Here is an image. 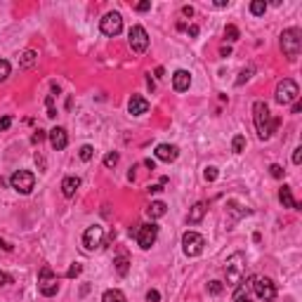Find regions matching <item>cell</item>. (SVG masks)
I'll list each match as a JSON object with an SVG mask.
<instances>
[{"label": "cell", "mask_w": 302, "mask_h": 302, "mask_svg": "<svg viewBox=\"0 0 302 302\" xmlns=\"http://www.w3.org/2000/svg\"><path fill=\"white\" fill-rule=\"evenodd\" d=\"M253 120H255V130H257V137L260 139H269L272 137V132L279 128V118H272V114H269V106L264 104V102H255L253 104Z\"/></svg>", "instance_id": "1"}, {"label": "cell", "mask_w": 302, "mask_h": 302, "mask_svg": "<svg viewBox=\"0 0 302 302\" xmlns=\"http://www.w3.org/2000/svg\"><path fill=\"white\" fill-rule=\"evenodd\" d=\"M224 274H227V286H232V288H236L238 283H243V274H246V257H243V253H234L227 260Z\"/></svg>", "instance_id": "2"}, {"label": "cell", "mask_w": 302, "mask_h": 302, "mask_svg": "<svg viewBox=\"0 0 302 302\" xmlns=\"http://www.w3.org/2000/svg\"><path fill=\"white\" fill-rule=\"evenodd\" d=\"M281 50L288 57V62H295L302 50V31L300 28H286L281 33Z\"/></svg>", "instance_id": "3"}, {"label": "cell", "mask_w": 302, "mask_h": 302, "mask_svg": "<svg viewBox=\"0 0 302 302\" xmlns=\"http://www.w3.org/2000/svg\"><path fill=\"white\" fill-rule=\"evenodd\" d=\"M274 99L281 106H288V104H293V102H298V99H300V88H298V83L290 78H283L276 85Z\"/></svg>", "instance_id": "4"}, {"label": "cell", "mask_w": 302, "mask_h": 302, "mask_svg": "<svg viewBox=\"0 0 302 302\" xmlns=\"http://www.w3.org/2000/svg\"><path fill=\"white\" fill-rule=\"evenodd\" d=\"M38 290H40V295H45V298H52V295H57V290H59L57 274L52 272V267H50V264H43V267H40Z\"/></svg>", "instance_id": "5"}, {"label": "cell", "mask_w": 302, "mask_h": 302, "mask_svg": "<svg viewBox=\"0 0 302 302\" xmlns=\"http://www.w3.org/2000/svg\"><path fill=\"white\" fill-rule=\"evenodd\" d=\"M10 184H12V189L17 191V194H31L33 191V186H36V175L31 170H17L10 177Z\"/></svg>", "instance_id": "6"}, {"label": "cell", "mask_w": 302, "mask_h": 302, "mask_svg": "<svg viewBox=\"0 0 302 302\" xmlns=\"http://www.w3.org/2000/svg\"><path fill=\"white\" fill-rule=\"evenodd\" d=\"M203 246H206V238L196 234V232H184L182 234V250L186 257H198L203 253Z\"/></svg>", "instance_id": "7"}, {"label": "cell", "mask_w": 302, "mask_h": 302, "mask_svg": "<svg viewBox=\"0 0 302 302\" xmlns=\"http://www.w3.org/2000/svg\"><path fill=\"white\" fill-rule=\"evenodd\" d=\"M253 290H255V295L264 302H272L276 298V286L272 279H267V276H253Z\"/></svg>", "instance_id": "8"}, {"label": "cell", "mask_w": 302, "mask_h": 302, "mask_svg": "<svg viewBox=\"0 0 302 302\" xmlns=\"http://www.w3.org/2000/svg\"><path fill=\"white\" fill-rule=\"evenodd\" d=\"M135 238H137L139 248H142V250H149L151 246H154V243H156V238H158V227L154 222L139 224V227H137V234H135Z\"/></svg>", "instance_id": "9"}, {"label": "cell", "mask_w": 302, "mask_h": 302, "mask_svg": "<svg viewBox=\"0 0 302 302\" xmlns=\"http://www.w3.org/2000/svg\"><path fill=\"white\" fill-rule=\"evenodd\" d=\"M128 38H130V47L135 54H144L149 50V33L144 26H132Z\"/></svg>", "instance_id": "10"}, {"label": "cell", "mask_w": 302, "mask_h": 302, "mask_svg": "<svg viewBox=\"0 0 302 302\" xmlns=\"http://www.w3.org/2000/svg\"><path fill=\"white\" fill-rule=\"evenodd\" d=\"M99 28H102V33L104 36H118L120 31H123V17L118 12H106L104 19L99 22Z\"/></svg>", "instance_id": "11"}, {"label": "cell", "mask_w": 302, "mask_h": 302, "mask_svg": "<svg viewBox=\"0 0 302 302\" xmlns=\"http://www.w3.org/2000/svg\"><path fill=\"white\" fill-rule=\"evenodd\" d=\"M102 243H104V227H99V224L88 227L85 234H83V246L88 250H97Z\"/></svg>", "instance_id": "12"}, {"label": "cell", "mask_w": 302, "mask_h": 302, "mask_svg": "<svg viewBox=\"0 0 302 302\" xmlns=\"http://www.w3.org/2000/svg\"><path fill=\"white\" fill-rule=\"evenodd\" d=\"M47 135H50V144H52L54 151H64L66 144H69V135H66L64 128H59V125H57V128H52Z\"/></svg>", "instance_id": "13"}, {"label": "cell", "mask_w": 302, "mask_h": 302, "mask_svg": "<svg viewBox=\"0 0 302 302\" xmlns=\"http://www.w3.org/2000/svg\"><path fill=\"white\" fill-rule=\"evenodd\" d=\"M154 154H156L158 161H163V163H172V161H177V156H180V149H177L175 144H158Z\"/></svg>", "instance_id": "14"}, {"label": "cell", "mask_w": 302, "mask_h": 302, "mask_svg": "<svg viewBox=\"0 0 302 302\" xmlns=\"http://www.w3.org/2000/svg\"><path fill=\"white\" fill-rule=\"evenodd\" d=\"M189 85H191V73H189V71L180 69V71L172 73V88H175L177 92H186L189 90Z\"/></svg>", "instance_id": "15"}, {"label": "cell", "mask_w": 302, "mask_h": 302, "mask_svg": "<svg viewBox=\"0 0 302 302\" xmlns=\"http://www.w3.org/2000/svg\"><path fill=\"white\" fill-rule=\"evenodd\" d=\"M128 111H130L132 116H144L146 111H149V102H146L144 97H139V94H132L130 102H128Z\"/></svg>", "instance_id": "16"}, {"label": "cell", "mask_w": 302, "mask_h": 302, "mask_svg": "<svg viewBox=\"0 0 302 302\" xmlns=\"http://www.w3.org/2000/svg\"><path fill=\"white\" fill-rule=\"evenodd\" d=\"M279 201L283 203V208H293V210H302V203H298L295 198H293V191H290V186H281L279 189Z\"/></svg>", "instance_id": "17"}, {"label": "cell", "mask_w": 302, "mask_h": 302, "mask_svg": "<svg viewBox=\"0 0 302 302\" xmlns=\"http://www.w3.org/2000/svg\"><path fill=\"white\" fill-rule=\"evenodd\" d=\"M78 186H80L78 177L69 175V177H64V180H62V194H64L66 198H73V196H76V191H78Z\"/></svg>", "instance_id": "18"}, {"label": "cell", "mask_w": 302, "mask_h": 302, "mask_svg": "<svg viewBox=\"0 0 302 302\" xmlns=\"http://www.w3.org/2000/svg\"><path fill=\"white\" fill-rule=\"evenodd\" d=\"M206 212H208V203H206V201L194 203V208H191V212H189V224H198L203 217H206Z\"/></svg>", "instance_id": "19"}, {"label": "cell", "mask_w": 302, "mask_h": 302, "mask_svg": "<svg viewBox=\"0 0 302 302\" xmlns=\"http://www.w3.org/2000/svg\"><path fill=\"white\" fill-rule=\"evenodd\" d=\"M38 64V52L36 50H24L19 54V66L22 69H31V66Z\"/></svg>", "instance_id": "20"}, {"label": "cell", "mask_w": 302, "mask_h": 302, "mask_svg": "<svg viewBox=\"0 0 302 302\" xmlns=\"http://www.w3.org/2000/svg\"><path fill=\"white\" fill-rule=\"evenodd\" d=\"M168 212V206L163 203V201H154L149 208H146V215L151 217V220H158V217H163Z\"/></svg>", "instance_id": "21"}, {"label": "cell", "mask_w": 302, "mask_h": 302, "mask_svg": "<svg viewBox=\"0 0 302 302\" xmlns=\"http://www.w3.org/2000/svg\"><path fill=\"white\" fill-rule=\"evenodd\" d=\"M114 264H116V272H118L120 276H128V272H130V260H128V255H118V257L114 260Z\"/></svg>", "instance_id": "22"}, {"label": "cell", "mask_w": 302, "mask_h": 302, "mask_svg": "<svg viewBox=\"0 0 302 302\" xmlns=\"http://www.w3.org/2000/svg\"><path fill=\"white\" fill-rule=\"evenodd\" d=\"M102 302H128V300H125V295H123L118 288H111V290H104Z\"/></svg>", "instance_id": "23"}, {"label": "cell", "mask_w": 302, "mask_h": 302, "mask_svg": "<svg viewBox=\"0 0 302 302\" xmlns=\"http://www.w3.org/2000/svg\"><path fill=\"white\" fill-rule=\"evenodd\" d=\"M264 12H267V2L264 0H253L250 2V14L253 17H262Z\"/></svg>", "instance_id": "24"}, {"label": "cell", "mask_w": 302, "mask_h": 302, "mask_svg": "<svg viewBox=\"0 0 302 302\" xmlns=\"http://www.w3.org/2000/svg\"><path fill=\"white\" fill-rule=\"evenodd\" d=\"M224 38L229 40V43H234V40L241 38V33H238V28L234 26V24H227V26H224Z\"/></svg>", "instance_id": "25"}, {"label": "cell", "mask_w": 302, "mask_h": 302, "mask_svg": "<svg viewBox=\"0 0 302 302\" xmlns=\"http://www.w3.org/2000/svg\"><path fill=\"white\" fill-rule=\"evenodd\" d=\"M10 73H12V66L7 59H0V83H5V80L10 78Z\"/></svg>", "instance_id": "26"}, {"label": "cell", "mask_w": 302, "mask_h": 302, "mask_svg": "<svg viewBox=\"0 0 302 302\" xmlns=\"http://www.w3.org/2000/svg\"><path fill=\"white\" fill-rule=\"evenodd\" d=\"M232 149H234V154H243V149H246V137H243V135H236V137L232 139Z\"/></svg>", "instance_id": "27"}, {"label": "cell", "mask_w": 302, "mask_h": 302, "mask_svg": "<svg viewBox=\"0 0 302 302\" xmlns=\"http://www.w3.org/2000/svg\"><path fill=\"white\" fill-rule=\"evenodd\" d=\"M78 156L80 161H92V156H94V149H92L90 144H85V146H80V151H78Z\"/></svg>", "instance_id": "28"}, {"label": "cell", "mask_w": 302, "mask_h": 302, "mask_svg": "<svg viewBox=\"0 0 302 302\" xmlns=\"http://www.w3.org/2000/svg\"><path fill=\"white\" fill-rule=\"evenodd\" d=\"M229 212H232L234 217H243V215H250L248 208H243V210H241V206H236V203H229Z\"/></svg>", "instance_id": "29"}, {"label": "cell", "mask_w": 302, "mask_h": 302, "mask_svg": "<svg viewBox=\"0 0 302 302\" xmlns=\"http://www.w3.org/2000/svg\"><path fill=\"white\" fill-rule=\"evenodd\" d=\"M118 154H116V151H109V154H106L104 156V165L106 168H114V165H116V163H118Z\"/></svg>", "instance_id": "30"}, {"label": "cell", "mask_w": 302, "mask_h": 302, "mask_svg": "<svg viewBox=\"0 0 302 302\" xmlns=\"http://www.w3.org/2000/svg\"><path fill=\"white\" fill-rule=\"evenodd\" d=\"M45 106H47V116H50V118H54V116H57V109H54V97H52V94H47V97H45Z\"/></svg>", "instance_id": "31"}, {"label": "cell", "mask_w": 302, "mask_h": 302, "mask_svg": "<svg viewBox=\"0 0 302 302\" xmlns=\"http://www.w3.org/2000/svg\"><path fill=\"white\" fill-rule=\"evenodd\" d=\"M217 175H220V172H217V168H215V165H208V168L203 170V177H206L208 182H215V180H217Z\"/></svg>", "instance_id": "32"}, {"label": "cell", "mask_w": 302, "mask_h": 302, "mask_svg": "<svg viewBox=\"0 0 302 302\" xmlns=\"http://www.w3.org/2000/svg\"><path fill=\"white\" fill-rule=\"evenodd\" d=\"M222 281H210V283H208V293H210V295H220V293H222Z\"/></svg>", "instance_id": "33"}, {"label": "cell", "mask_w": 302, "mask_h": 302, "mask_svg": "<svg viewBox=\"0 0 302 302\" xmlns=\"http://www.w3.org/2000/svg\"><path fill=\"white\" fill-rule=\"evenodd\" d=\"M80 272H83V267H80L78 262H73L69 269H66V279H73V276H78Z\"/></svg>", "instance_id": "34"}, {"label": "cell", "mask_w": 302, "mask_h": 302, "mask_svg": "<svg viewBox=\"0 0 302 302\" xmlns=\"http://www.w3.org/2000/svg\"><path fill=\"white\" fill-rule=\"evenodd\" d=\"M250 76H253V66H248V69H243V71H241V76L236 78V85H243Z\"/></svg>", "instance_id": "35"}, {"label": "cell", "mask_w": 302, "mask_h": 302, "mask_svg": "<svg viewBox=\"0 0 302 302\" xmlns=\"http://www.w3.org/2000/svg\"><path fill=\"white\" fill-rule=\"evenodd\" d=\"M283 168H281V165H279V163H272V165H269V175H272V177H276V180H279V177H283Z\"/></svg>", "instance_id": "36"}, {"label": "cell", "mask_w": 302, "mask_h": 302, "mask_svg": "<svg viewBox=\"0 0 302 302\" xmlns=\"http://www.w3.org/2000/svg\"><path fill=\"white\" fill-rule=\"evenodd\" d=\"M45 137H47V132H45V130H40V128H38V130H36L33 135H31V142H33V144H40V142H43Z\"/></svg>", "instance_id": "37"}, {"label": "cell", "mask_w": 302, "mask_h": 302, "mask_svg": "<svg viewBox=\"0 0 302 302\" xmlns=\"http://www.w3.org/2000/svg\"><path fill=\"white\" fill-rule=\"evenodd\" d=\"M10 125H12V116H2L0 118V132L10 130Z\"/></svg>", "instance_id": "38"}, {"label": "cell", "mask_w": 302, "mask_h": 302, "mask_svg": "<svg viewBox=\"0 0 302 302\" xmlns=\"http://www.w3.org/2000/svg\"><path fill=\"white\" fill-rule=\"evenodd\" d=\"M10 283H14L12 274H7V272H0V286H10Z\"/></svg>", "instance_id": "39"}, {"label": "cell", "mask_w": 302, "mask_h": 302, "mask_svg": "<svg viewBox=\"0 0 302 302\" xmlns=\"http://www.w3.org/2000/svg\"><path fill=\"white\" fill-rule=\"evenodd\" d=\"M161 300V293H158V290H149V293H146V302H158Z\"/></svg>", "instance_id": "40"}, {"label": "cell", "mask_w": 302, "mask_h": 302, "mask_svg": "<svg viewBox=\"0 0 302 302\" xmlns=\"http://www.w3.org/2000/svg\"><path fill=\"white\" fill-rule=\"evenodd\" d=\"M293 163H295V165H300L302 163V146H298V149L293 151Z\"/></svg>", "instance_id": "41"}, {"label": "cell", "mask_w": 302, "mask_h": 302, "mask_svg": "<svg viewBox=\"0 0 302 302\" xmlns=\"http://www.w3.org/2000/svg\"><path fill=\"white\" fill-rule=\"evenodd\" d=\"M135 10H137V12H146V10H151V2H149V0H144V2L135 5Z\"/></svg>", "instance_id": "42"}, {"label": "cell", "mask_w": 302, "mask_h": 302, "mask_svg": "<svg viewBox=\"0 0 302 302\" xmlns=\"http://www.w3.org/2000/svg\"><path fill=\"white\" fill-rule=\"evenodd\" d=\"M36 165H38L40 172H45V158L40 156V154H36Z\"/></svg>", "instance_id": "43"}, {"label": "cell", "mask_w": 302, "mask_h": 302, "mask_svg": "<svg viewBox=\"0 0 302 302\" xmlns=\"http://www.w3.org/2000/svg\"><path fill=\"white\" fill-rule=\"evenodd\" d=\"M182 14H184V17H194V7H191V5H184Z\"/></svg>", "instance_id": "44"}, {"label": "cell", "mask_w": 302, "mask_h": 302, "mask_svg": "<svg viewBox=\"0 0 302 302\" xmlns=\"http://www.w3.org/2000/svg\"><path fill=\"white\" fill-rule=\"evenodd\" d=\"M149 191H151V194H161V191H163V184H151Z\"/></svg>", "instance_id": "45"}, {"label": "cell", "mask_w": 302, "mask_h": 302, "mask_svg": "<svg viewBox=\"0 0 302 302\" xmlns=\"http://www.w3.org/2000/svg\"><path fill=\"white\" fill-rule=\"evenodd\" d=\"M144 165L149 168V170H154V168H156V161H154V158H146V161H144Z\"/></svg>", "instance_id": "46"}, {"label": "cell", "mask_w": 302, "mask_h": 302, "mask_svg": "<svg viewBox=\"0 0 302 302\" xmlns=\"http://www.w3.org/2000/svg\"><path fill=\"white\" fill-rule=\"evenodd\" d=\"M302 111V102L298 99V102H293V114H300Z\"/></svg>", "instance_id": "47"}, {"label": "cell", "mask_w": 302, "mask_h": 302, "mask_svg": "<svg viewBox=\"0 0 302 302\" xmlns=\"http://www.w3.org/2000/svg\"><path fill=\"white\" fill-rule=\"evenodd\" d=\"M220 54H222V57H229V54H232V47H229V45L220 47Z\"/></svg>", "instance_id": "48"}, {"label": "cell", "mask_w": 302, "mask_h": 302, "mask_svg": "<svg viewBox=\"0 0 302 302\" xmlns=\"http://www.w3.org/2000/svg\"><path fill=\"white\" fill-rule=\"evenodd\" d=\"M154 76H156V78H163V76H165V69H163V66H158L156 71H154Z\"/></svg>", "instance_id": "49"}, {"label": "cell", "mask_w": 302, "mask_h": 302, "mask_svg": "<svg viewBox=\"0 0 302 302\" xmlns=\"http://www.w3.org/2000/svg\"><path fill=\"white\" fill-rule=\"evenodd\" d=\"M189 36H198V26H196V24H191V26H189Z\"/></svg>", "instance_id": "50"}, {"label": "cell", "mask_w": 302, "mask_h": 302, "mask_svg": "<svg viewBox=\"0 0 302 302\" xmlns=\"http://www.w3.org/2000/svg\"><path fill=\"white\" fill-rule=\"evenodd\" d=\"M215 7H229V0H217Z\"/></svg>", "instance_id": "51"}, {"label": "cell", "mask_w": 302, "mask_h": 302, "mask_svg": "<svg viewBox=\"0 0 302 302\" xmlns=\"http://www.w3.org/2000/svg\"><path fill=\"white\" fill-rule=\"evenodd\" d=\"M0 248H2V250H12V246H10L7 241H2V238H0Z\"/></svg>", "instance_id": "52"}, {"label": "cell", "mask_w": 302, "mask_h": 302, "mask_svg": "<svg viewBox=\"0 0 302 302\" xmlns=\"http://www.w3.org/2000/svg\"><path fill=\"white\" fill-rule=\"evenodd\" d=\"M234 302H253V300H250L248 295H243V298H236V300H234Z\"/></svg>", "instance_id": "53"}]
</instances>
